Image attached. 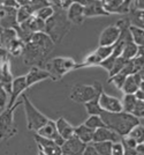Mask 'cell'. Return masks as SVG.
I'll list each match as a JSON object with an SVG mask.
<instances>
[{"mask_svg": "<svg viewBox=\"0 0 144 155\" xmlns=\"http://www.w3.org/2000/svg\"><path fill=\"white\" fill-rule=\"evenodd\" d=\"M55 44L52 42L45 32H35L31 35L30 39L24 43V49L22 57L24 64L33 66H45L50 53L53 51Z\"/></svg>", "mask_w": 144, "mask_h": 155, "instance_id": "cell-1", "label": "cell"}, {"mask_svg": "<svg viewBox=\"0 0 144 155\" xmlns=\"http://www.w3.org/2000/svg\"><path fill=\"white\" fill-rule=\"evenodd\" d=\"M100 118L103 119L106 127L114 131L121 138L127 137L135 126L141 124V119L134 117L130 114L124 112V111L115 112V114L103 111L100 115Z\"/></svg>", "mask_w": 144, "mask_h": 155, "instance_id": "cell-2", "label": "cell"}, {"mask_svg": "<svg viewBox=\"0 0 144 155\" xmlns=\"http://www.w3.org/2000/svg\"><path fill=\"white\" fill-rule=\"evenodd\" d=\"M70 26V22L66 16V11L54 8V14L47 21H45V28L43 32H45L57 45L62 42L65 36L69 32Z\"/></svg>", "mask_w": 144, "mask_h": 155, "instance_id": "cell-3", "label": "cell"}, {"mask_svg": "<svg viewBox=\"0 0 144 155\" xmlns=\"http://www.w3.org/2000/svg\"><path fill=\"white\" fill-rule=\"evenodd\" d=\"M77 63L70 57H55L47 60L45 64V70L50 73V77L53 81L61 80L67 73L76 70Z\"/></svg>", "mask_w": 144, "mask_h": 155, "instance_id": "cell-4", "label": "cell"}, {"mask_svg": "<svg viewBox=\"0 0 144 155\" xmlns=\"http://www.w3.org/2000/svg\"><path fill=\"white\" fill-rule=\"evenodd\" d=\"M103 89V84L100 81H95L93 84H74L69 93V98L76 103H86L98 96Z\"/></svg>", "mask_w": 144, "mask_h": 155, "instance_id": "cell-5", "label": "cell"}, {"mask_svg": "<svg viewBox=\"0 0 144 155\" xmlns=\"http://www.w3.org/2000/svg\"><path fill=\"white\" fill-rule=\"evenodd\" d=\"M22 104H23L24 112H26L27 127L29 131H33L36 133L42 126H44L49 122V118L45 115H43L39 110L31 103V101L28 98L26 94H22Z\"/></svg>", "mask_w": 144, "mask_h": 155, "instance_id": "cell-6", "label": "cell"}, {"mask_svg": "<svg viewBox=\"0 0 144 155\" xmlns=\"http://www.w3.org/2000/svg\"><path fill=\"white\" fill-rule=\"evenodd\" d=\"M22 104V98H19L13 107H6L0 112V140H8L17 133V129L14 123V111Z\"/></svg>", "mask_w": 144, "mask_h": 155, "instance_id": "cell-7", "label": "cell"}, {"mask_svg": "<svg viewBox=\"0 0 144 155\" xmlns=\"http://www.w3.org/2000/svg\"><path fill=\"white\" fill-rule=\"evenodd\" d=\"M137 89L144 91V71L141 70L137 73L128 75L124 80L121 91L124 95H134Z\"/></svg>", "mask_w": 144, "mask_h": 155, "instance_id": "cell-8", "label": "cell"}, {"mask_svg": "<svg viewBox=\"0 0 144 155\" xmlns=\"http://www.w3.org/2000/svg\"><path fill=\"white\" fill-rule=\"evenodd\" d=\"M98 102H99V105H100L102 110L105 111V112L115 114V112H121V111H122L121 101L119 100L118 97L111 96V95L106 94L104 91L99 94Z\"/></svg>", "mask_w": 144, "mask_h": 155, "instance_id": "cell-9", "label": "cell"}, {"mask_svg": "<svg viewBox=\"0 0 144 155\" xmlns=\"http://www.w3.org/2000/svg\"><path fill=\"white\" fill-rule=\"evenodd\" d=\"M16 11L15 8L0 5V27L1 29H15L19 27L16 21Z\"/></svg>", "mask_w": 144, "mask_h": 155, "instance_id": "cell-10", "label": "cell"}, {"mask_svg": "<svg viewBox=\"0 0 144 155\" xmlns=\"http://www.w3.org/2000/svg\"><path fill=\"white\" fill-rule=\"evenodd\" d=\"M28 84H27L26 75H22V77L14 78L13 82H12V89H11V97H9V101L7 107H13L14 104L17 102V100L20 98V96L28 89Z\"/></svg>", "mask_w": 144, "mask_h": 155, "instance_id": "cell-11", "label": "cell"}, {"mask_svg": "<svg viewBox=\"0 0 144 155\" xmlns=\"http://www.w3.org/2000/svg\"><path fill=\"white\" fill-rule=\"evenodd\" d=\"M35 134L42 137V138H45V139L53 140V141L55 142L58 146H60V147H61L62 143L65 142V140L59 136L58 131L55 129V123H54V120H51V119H49V122H47L44 126H42Z\"/></svg>", "mask_w": 144, "mask_h": 155, "instance_id": "cell-12", "label": "cell"}, {"mask_svg": "<svg viewBox=\"0 0 144 155\" xmlns=\"http://www.w3.org/2000/svg\"><path fill=\"white\" fill-rule=\"evenodd\" d=\"M13 73L11 68V61L9 57L2 59L0 63V84L6 89L8 94H11L12 89V82H13Z\"/></svg>", "mask_w": 144, "mask_h": 155, "instance_id": "cell-13", "label": "cell"}, {"mask_svg": "<svg viewBox=\"0 0 144 155\" xmlns=\"http://www.w3.org/2000/svg\"><path fill=\"white\" fill-rule=\"evenodd\" d=\"M85 143L80 140L79 138L73 136L72 138L65 140L61 146V153L64 155H82L84 152Z\"/></svg>", "mask_w": 144, "mask_h": 155, "instance_id": "cell-14", "label": "cell"}, {"mask_svg": "<svg viewBox=\"0 0 144 155\" xmlns=\"http://www.w3.org/2000/svg\"><path fill=\"white\" fill-rule=\"evenodd\" d=\"M120 29L115 25L106 27L99 36V46L114 45L120 37Z\"/></svg>", "mask_w": 144, "mask_h": 155, "instance_id": "cell-15", "label": "cell"}, {"mask_svg": "<svg viewBox=\"0 0 144 155\" xmlns=\"http://www.w3.org/2000/svg\"><path fill=\"white\" fill-rule=\"evenodd\" d=\"M67 20L70 22V25H82L84 22V7L80 5L77 1H72L70 6L66 11Z\"/></svg>", "mask_w": 144, "mask_h": 155, "instance_id": "cell-16", "label": "cell"}, {"mask_svg": "<svg viewBox=\"0 0 144 155\" xmlns=\"http://www.w3.org/2000/svg\"><path fill=\"white\" fill-rule=\"evenodd\" d=\"M80 5L84 7V18H95V16H107L110 14L103 8L102 0L99 1H77Z\"/></svg>", "mask_w": 144, "mask_h": 155, "instance_id": "cell-17", "label": "cell"}, {"mask_svg": "<svg viewBox=\"0 0 144 155\" xmlns=\"http://www.w3.org/2000/svg\"><path fill=\"white\" fill-rule=\"evenodd\" d=\"M122 138L117 134L114 131L110 130L108 127H102L95 131L93 133V139L92 142H112V143H117L121 142Z\"/></svg>", "mask_w": 144, "mask_h": 155, "instance_id": "cell-18", "label": "cell"}, {"mask_svg": "<svg viewBox=\"0 0 144 155\" xmlns=\"http://www.w3.org/2000/svg\"><path fill=\"white\" fill-rule=\"evenodd\" d=\"M35 140L37 142L38 150L43 152L46 155H62L61 153V147L58 146L53 140L45 139L42 137L35 134Z\"/></svg>", "mask_w": 144, "mask_h": 155, "instance_id": "cell-19", "label": "cell"}, {"mask_svg": "<svg viewBox=\"0 0 144 155\" xmlns=\"http://www.w3.org/2000/svg\"><path fill=\"white\" fill-rule=\"evenodd\" d=\"M46 79H51L50 73L46 71L45 68L37 67V66L30 67V71L26 74V80L28 87H31L35 84L40 82V81H44Z\"/></svg>", "mask_w": 144, "mask_h": 155, "instance_id": "cell-20", "label": "cell"}, {"mask_svg": "<svg viewBox=\"0 0 144 155\" xmlns=\"http://www.w3.org/2000/svg\"><path fill=\"white\" fill-rule=\"evenodd\" d=\"M55 129L58 131L59 136L64 139V140H67L69 138H72L74 136V126L72 124H69L67 120H66L64 117H59L55 122Z\"/></svg>", "mask_w": 144, "mask_h": 155, "instance_id": "cell-21", "label": "cell"}, {"mask_svg": "<svg viewBox=\"0 0 144 155\" xmlns=\"http://www.w3.org/2000/svg\"><path fill=\"white\" fill-rule=\"evenodd\" d=\"M93 133H95V131L89 129V127H86L84 124H81L77 127L74 129V136L76 137V138H79L80 140L83 143H85V145L92 142Z\"/></svg>", "mask_w": 144, "mask_h": 155, "instance_id": "cell-22", "label": "cell"}, {"mask_svg": "<svg viewBox=\"0 0 144 155\" xmlns=\"http://www.w3.org/2000/svg\"><path fill=\"white\" fill-rule=\"evenodd\" d=\"M137 50H138V46L131 41L130 34H129V36L127 37L126 42H124V50H122V53H121L120 57H122L126 60H131V59H134L136 57Z\"/></svg>", "mask_w": 144, "mask_h": 155, "instance_id": "cell-23", "label": "cell"}, {"mask_svg": "<svg viewBox=\"0 0 144 155\" xmlns=\"http://www.w3.org/2000/svg\"><path fill=\"white\" fill-rule=\"evenodd\" d=\"M23 49H24V43L19 37L14 38L6 46V51L8 53V56L11 54V56H14V57H20V56H22Z\"/></svg>", "mask_w": 144, "mask_h": 155, "instance_id": "cell-24", "label": "cell"}, {"mask_svg": "<svg viewBox=\"0 0 144 155\" xmlns=\"http://www.w3.org/2000/svg\"><path fill=\"white\" fill-rule=\"evenodd\" d=\"M128 31L130 34L131 41H133L136 45L143 46V42H144L143 28H139V27H136V26H134V25H130L129 28H128Z\"/></svg>", "mask_w": 144, "mask_h": 155, "instance_id": "cell-25", "label": "cell"}, {"mask_svg": "<svg viewBox=\"0 0 144 155\" xmlns=\"http://www.w3.org/2000/svg\"><path fill=\"white\" fill-rule=\"evenodd\" d=\"M30 2V0H29ZM29 2L27 5H23V6H20L16 11V21H17V25H21L23 23L24 21L29 19L30 16L33 15V12L31 9V7L29 5Z\"/></svg>", "mask_w": 144, "mask_h": 155, "instance_id": "cell-26", "label": "cell"}, {"mask_svg": "<svg viewBox=\"0 0 144 155\" xmlns=\"http://www.w3.org/2000/svg\"><path fill=\"white\" fill-rule=\"evenodd\" d=\"M16 37L17 32L15 29H2V31L0 32V45L6 49V46Z\"/></svg>", "mask_w": 144, "mask_h": 155, "instance_id": "cell-27", "label": "cell"}, {"mask_svg": "<svg viewBox=\"0 0 144 155\" xmlns=\"http://www.w3.org/2000/svg\"><path fill=\"white\" fill-rule=\"evenodd\" d=\"M98 97H99V95L96 96L93 100H91V101L84 103L85 110H86V112L89 114V116H100V115H102L103 110H102L100 105H99Z\"/></svg>", "mask_w": 144, "mask_h": 155, "instance_id": "cell-28", "label": "cell"}, {"mask_svg": "<svg viewBox=\"0 0 144 155\" xmlns=\"http://www.w3.org/2000/svg\"><path fill=\"white\" fill-rule=\"evenodd\" d=\"M102 63V60L96 54V52L93 51L91 53H89L88 56H85V58L83 59V61L81 64H77L76 68H81V67H91V66H99V64Z\"/></svg>", "mask_w": 144, "mask_h": 155, "instance_id": "cell-29", "label": "cell"}, {"mask_svg": "<svg viewBox=\"0 0 144 155\" xmlns=\"http://www.w3.org/2000/svg\"><path fill=\"white\" fill-rule=\"evenodd\" d=\"M136 102H137V100L135 98L134 95H124V98H122V101H121L122 111L131 115L133 110H134L135 105H136Z\"/></svg>", "mask_w": 144, "mask_h": 155, "instance_id": "cell-30", "label": "cell"}, {"mask_svg": "<svg viewBox=\"0 0 144 155\" xmlns=\"http://www.w3.org/2000/svg\"><path fill=\"white\" fill-rule=\"evenodd\" d=\"M84 125L93 131L102 129V127H106L100 116H89V118H86V120L84 122Z\"/></svg>", "mask_w": 144, "mask_h": 155, "instance_id": "cell-31", "label": "cell"}, {"mask_svg": "<svg viewBox=\"0 0 144 155\" xmlns=\"http://www.w3.org/2000/svg\"><path fill=\"white\" fill-rule=\"evenodd\" d=\"M53 14H54V7L50 4V5H47V6L40 8L38 12H36V13H35V16H37L39 20L45 22V21H47V20L52 16Z\"/></svg>", "mask_w": 144, "mask_h": 155, "instance_id": "cell-32", "label": "cell"}, {"mask_svg": "<svg viewBox=\"0 0 144 155\" xmlns=\"http://www.w3.org/2000/svg\"><path fill=\"white\" fill-rule=\"evenodd\" d=\"M127 137H129L131 139H134L135 141L138 143H143L144 136H143V124H139L137 126H135L134 129L129 132V134Z\"/></svg>", "mask_w": 144, "mask_h": 155, "instance_id": "cell-33", "label": "cell"}, {"mask_svg": "<svg viewBox=\"0 0 144 155\" xmlns=\"http://www.w3.org/2000/svg\"><path fill=\"white\" fill-rule=\"evenodd\" d=\"M112 142H95L92 146L99 155H112Z\"/></svg>", "mask_w": 144, "mask_h": 155, "instance_id": "cell-34", "label": "cell"}, {"mask_svg": "<svg viewBox=\"0 0 144 155\" xmlns=\"http://www.w3.org/2000/svg\"><path fill=\"white\" fill-rule=\"evenodd\" d=\"M128 60H126L124 59L122 57H118V58L115 59V61H114V65H113V67H112V70L108 72V77L111 78L113 75H115V74H118L121 72V70L124 68V66L126 65Z\"/></svg>", "mask_w": 144, "mask_h": 155, "instance_id": "cell-35", "label": "cell"}, {"mask_svg": "<svg viewBox=\"0 0 144 155\" xmlns=\"http://www.w3.org/2000/svg\"><path fill=\"white\" fill-rule=\"evenodd\" d=\"M113 49H114V45L112 46H98L95 52H96V54L98 56L100 60H104V59L108 58L112 54V52H113Z\"/></svg>", "mask_w": 144, "mask_h": 155, "instance_id": "cell-36", "label": "cell"}, {"mask_svg": "<svg viewBox=\"0 0 144 155\" xmlns=\"http://www.w3.org/2000/svg\"><path fill=\"white\" fill-rule=\"evenodd\" d=\"M126 78L124 75H122L121 73H118V74H115V75H113V77L108 78V84H113L118 89H121L122 88V84H124V80H126Z\"/></svg>", "mask_w": 144, "mask_h": 155, "instance_id": "cell-37", "label": "cell"}, {"mask_svg": "<svg viewBox=\"0 0 144 155\" xmlns=\"http://www.w3.org/2000/svg\"><path fill=\"white\" fill-rule=\"evenodd\" d=\"M131 115L134 117H136L138 119H143L144 116V101H137L136 102V105L133 110Z\"/></svg>", "mask_w": 144, "mask_h": 155, "instance_id": "cell-38", "label": "cell"}, {"mask_svg": "<svg viewBox=\"0 0 144 155\" xmlns=\"http://www.w3.org/2000/svg\"><path fill=\"white\" fill-rule=\"evenodd\" d=\"M130 13L133 14V20L135 22L134 26L143 28V11H130ZM133 20H130V22Z\"/></svg>", "mask_w": 144, "mask_h": 155, "instance_id": "cell-39", "label": "cell"}, {"mask_svg": "<svg viewBox=\"0 0 144 155\" xmlns=\"http://www.w3.org/2000/svg\"><path fill=\"white\" fill-rule=\"evenodd\" d=\"M8 95L9 94L2 87V84H0V110L6 109L7 104H8Z\"/></svg>", "mask_w": 144, "mask_h": 155, "instance_id": "cell-40", "label": "cell"}, {"mask_svg": "<svg viewBox=\"0 0 144 155\" xmlns=\"http://www.w3.org/2000/svg\"><path fill=\"white\" fill-rule=\"evenodd\" d=\"M115 59L114 57H112V56H110L108 58L104 59V60H102V63L99 64V66L100 67H103V68H105L107 72H110L112 70V67H113V65H114V61H115Z\"/></svg>", "mask_w": 144, "mask_h": 155, "instance_id": "cell-41", "label": "cell"}, {"mask_svg": "<svg viewBox=\"0 0 144 155\" xmlns=\"http://www.w3.org/2000/svg\"><path fill=\"white\" fill-rule=\"evenodd\" d=\"M112 155H124V149L121 142L112 145Z\"/></svg>", "mask_w": 144, "mask_h": 155, "instance_id": "cell-42", "label": "cell"}, {"mask_svg": "<svg viewBox=\"0 0 144 155\" xmlns=\"http://www.w3.org/2000/svg\"><path fill=\"white\" fill-rule=\"evenodd\" d=\"M82 155H99V154L92 145H86L84 148V152H83V154Z\"/></svg>", "mask_w": 144, "mask_h": 155, "instance_id": "cell-43", "label": "cell"}, {"mask_svg": "<svg viewBox=\"0 0 144 155\" xmlns=\"http://www.w3.org/2000/svg\"><path fill=\"white\" fill-rule=\"evenodd\" d=\"M134 96H135V98H136L137 101H144V91H142V89H137V91H135Z\"/></svg>", "mask_w": 144, "mask_h": 155, "instance_id": "cell-44", "label": "cell"}, {"mask_svg": "<svg viewBox=\"0 0 144 155\" xmlns=\"http://www.w3.org/2000/svg\"><path fill=\"white\" fill-rule=\"evenodd\" d=\"M38 155H46V154H44L43 152H40V150H38Z\"/></svg>", "mask_w": 144, "mask_h": 155, "instance_id": "cell-45", "label": "cell"}, {"mask_svg": "<svg viewBox=\"0 0 144 155\" xmlns=\"http://www.w3.org/2000/svg\"><path fill=\"white\" fill-rule=\"evenodd\" d=\"M1 31H2V29H1V27H0V32H1Z\"/></svg>", "mask_w": 144, "mask_h": 155, "instance_id": "cell-46", "label": "cell"}, {"mask_svg": "<svg viewBox=\"0 0 144 155\" xmlns=\"http://www.w3.org/2000/svg\"><path fill=\"white\" fill-rule=\"evenodd\" d=\"M0 5H1V0H0Z\"/></svg>", "mask_w": 144, "mask_h": 155, "instance_id": "cell-47", "label": "cell"}, {"mask_svg": "<svg viewBox=\"0 0 144 155\" xmlns=\"http://www.w3.org/2000/svg\"><path fill=\"white\" fill-rule=\"evenodd\" d=\"M1 60H2V59H0V63H1Z\"/></svg>", "mask_w": 144, "mask_h": 155, "instance_id": "cell-48", "label": "cell"}, {"mask_svg": "<svg viewBox=\"0 0 144 155\" xmlns=\"http://www.w3.org/2000/svg\"><path fill=\"white\" fill-rule=\"evenodd\" d=\"M62 155H64V154H62Z\"/></svg>", "mask_w": 144, "mask_h": 155, "instance_id": "cell-49", "label": "cell"}]
</instances>
